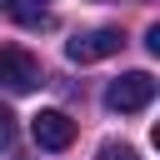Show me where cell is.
Returning <instances> with one entry per match:
<instances>
[{
    "label": "cell",
    "mask_w": 160,
    "mask_h": 160,
    "mask_svg": "<svg viewBox=\"0 0 160 160\" xmlns=\"http://www.w3.org/2000/svg\"><path fill=\"white\" fill-rule=\"evenodd\" d=\"M115 50H120V30H85V35H75V40L65 45V55H70L75 65L105 60V55H115Z\"/></svg>",
    "instance_id": "cell-4"
},
{
    "label": "cell",
    "mask_w": 160,
    "mask_h": 160,
    "mask_svg": "<svg viewBox=\"0 0 160 160\" xmlns=\"http://www.w3.org/2000/svg\"><path fill=\"white\" fill-rule=\"evenodd\" d=\"M30 135H35L40 150H70V140H75V120H70L65 110H40V115L30 120Z\"/></svg>",
    "instance_id": "cell-3"
},
{
    "label": "cell",
    "mask_w": 160,
    "mask_h": 160,
    "mask_svg": "<svg viewBox=\"0 0 160 160\" xmlns=\"http://www.w3.org/2000/svg\"><path fill=\"white\" fill-rule=\"evenodd\" d=\"M150 100H155V75H145V70H130V75L110 80V90H105V105L120 110V115H135Z\"/></svg>",
    "instance_id": "cell-1"
},
{
    "label": "cell",
    "mask_w": 160,
    "mask_h": 160,
    "mask_svg": "<svg viewBox=\"0 0 160 160\" xmlns=\"http://www.w3.org/2000/svg\"><path fill=\"white\" fill-rule=\"evenodd\" d=\"M10 145H15V115L0 105V150H10Z\"/></svg>",
    "instance_id": "cell-6"
},
{
    "label": "cell",
    "mask_w": 160,
    "mask_h": 160,
    "mask_svg": "<svg viewBox=\"0 0 160 160\" xmlns=\"http://www.w3.org/2000/svg\"><path fill=\"white\" fill-rule=\"evenodd\" d=\"M45 75H40V60L30 55V50H20V45H0V85L5 90H15V95H25V90H35Z\"/></svg>",
    "instance_id": "cell-2"
},
{
    "label": "cell",
    "mask_w": 160,
    "mask_h": 160,
    "mask_svg": "<svg viewBox=\"0 0 160 160\" xmlns=\"http://www.w3.org/2000/svg\"><path fill=\"white\" fill-rule=\"evenodd\" d=\"M100 160H140V150L135 145H120V140H105L100 145Z\"/></svg>",
    "instance_id": "cell-5"
}]
</instances>
